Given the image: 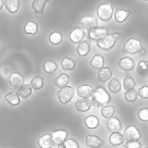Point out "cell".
<instances>
[{"instance_id":"7a4b0ae2","label":"cell","mask_w":148,"mask_h":148,"mask_svg":"<svg viewBox=\"0 0 148 148\" xmlns=\"http://www.w3.org/2000/svg\"><path fill=\"white\" fill-rule=\"evenodd\" d=\"M142 49H143V45L141 42L134 37L129 38L123 44V52L127 54H132V55L138 54L140 52Z\"/></svg>"},{"instance_id":"74e56055","label":"cell","mask_w":148,"mask_h":148,"mask_svg":"<svg viewBox=\"0 0 148 148\" xmlns=\"http://www.w3.org/2000/svg\"><path fill=\"white\" fill-rule=\"evenodd\" d=\"M62 41V35L60 32L55 31L52 34H50V36H49V42L52 44H55V45L59 44Z\"/></svg>"},{"instance_id":"7bdbcfd3","label":"cell","mask_w":148,"mask_h":148,"mask_svg":"<svg viewBox=\"0 0 148 148\" xmlns=\"http://www.w3.org/2000/svg\"><path fill=\"white\" fill-rule=\"evenodd\" d=\"M112 36H113L116 40H117V39H119V38L121 37V34H119V33H113V34H112Z\"/></svg>"},{"instance_id":"e575fe53","label":"cell","mask_w":148,"mask_h":148,"mask_svg":"<svg viewBox=\"0 0 148 148\" xmlns=\"http://www.w3.org/2000/svg\"><path fill=\"white\" fill-rule=\"evenodd\" d=\"M136 86V82L131 76H127L123 81V88L126 91L134 89Z\"/></svg>"},{"instance_id":"d6986e66","label":"cell","mask_w":148,"mask_h":148,"mask_svg":"<svg viewBox=\"0 0 148 148\" xmlns=\"http://www.w3.org/2000/svg\"><path fill=\"white\" fill-rule=\"evenodd\" d=\"M104 64H105V60H104V57L100 55V54H97V55H95L92 59H91V62H90V65L92 68L95 69H101L104 67Z\"/></svg>"},{"instance_id":"d590c367","label":"cell","mask_w":148,"mask_h":148,"mask_svg":"<svg viewBox=\"0 0 148 148\" xmlns=\"http://www.w3.org/2000/svg\"><path fill=\"white\" fill-rule=\"evenodd\" d=\"M32 91H31V88L28 85H23L19 89H18V95L21 98H28L29 96H30Z\"/></svg>"},{"instance_id":"ab89813d","label":"cell","mask_w":148,"mask_h":148,"mask_svg":"<svg viewBox=\"0 0 148 148\" xmlns=\"http://www.w3.org/2000/svg\"><path fill=\"white\" fill-rule=\"evenodd\" d=\"M137 93H138V95L141 99H143V100L148 99V86H147V85L142 86L141 88H140V89Z\"/></svg>"},{"instance_id":"3957f363","label":"cell","mask_w":148,"mask_h":148,"mask_svg":"<svg viewBox=\"0 0 148 148\" xmlns=\"http://www.w3.org/2000/svg\"><path fill=\"white\" fill-rule=\"evenodd\" d=\"M96 12L97 16L100 20L103 22H108L113 16V5L109 2L101 3L98 6Z\"/></svg>"},{"instance_id":"6da1fadb","label":"cell","mask_w":148,"mask_h":148,"mask_svg":"<svg viewBox=\"0 0 148 148\" xmlns=\"http://www.w3.org/2000/svg\"><path fill=\"white\" fill-rule=\"evenodd\" d=\"M110 95L103 87H98L91 96V102L95 108L105 107L110 101Z\"/></svg>"},{"instance_id":"d6a6232c","label":"cell","mask_w":148,"mask_h":148,"mask_svg":"<svg viewBox=\"0 0 148 148\" xmlns=\"http://www.w3.org/2000/svg\"><path fill=\"white\" fill-rule=\"evenodd\" d=\"M30 86L34 90H40L43 88V79L41 76H35L31 82Z\"/></svg>"},{"instance_id":"7dc6e473","label":"cell","mask_w":148,"mask_h":148,"mask_svg":"<svg viewBox=\"0 0 148 148\" xmlns=\"http://www.w3.org/2000/svg\"><path fill=\"white\" fill-rule=\"evenodd\" d=\"M143 1H148V0H143Z\"/></svg>"},{"instance_id":"e0dca14e","label":"cell","mask_w":148,"mask_h":148,"mask_svg":"<svg viewBox=\"0 0 148 148\" xmlns=\"http://www.w3.org/2000/svg\"><path fill=\"white\" fill-rule=\"evenodd\" d=\"M68 136V132L65 130H57L52 133L51 137L55 144H61L63 143Z\"/></svg>"},{"instance_id":"7402d4cb","label":"cell","mask_w":148,"mask_h":148,"mask_svg":"<svg viewBox=\"0 0 148 148\" xmlns=\"http://www.w3.org/2000/svg\"><path fill=\"white\" fill-rule=\"evenodd\" d=\"M108 140L113 147H119L124 142V138L121 133H112L109 136Z\"/></svg>"},{"instance_id":"f6af8a7d","label":"cell","mask_w":148,"mask_h":148,"mask_svg":"<svg viewBox=\"0 0 148 148\" xmlns=\"http://www.w3.org/2000/svg\"><path fill=\"white\" fill-rule=\"evenodd\" d=\"M3 3H4L3 0H0V10H2V8H3Z\"/></svg>"},{"instance_id":"836d02e7","label":"cell","mask_w":148,"mask_h":148,"mask_svg":"<svg viewBox=\"0 0 148 148\" xmlns=\"http://www.w3.org/2000/svg\"><path fill=\"white\" fill-rule=\"evenodd\" d=\"M114 113H115V108L114 106H105L101 109V115L107 119L113 117Z\"/></svg>"},{"instance_id":"ac0fdd59","label":"cell","mask_w":148,"mask_h":148,"mask_svg":"<svg viewBox=\"0 0 148 148\" xmlns=\"http://www.w3.org/2000/svg\"><path fill=\"white\" fill-rule=\"evenodd\" d=\"M112 75V70L108 67H103L98 71V79L101 82L104 83L111 79Z\"/></svg>"},{"instance_id":"f35d334b","label":"cell","mask_w":148,"mask_h":148,"mask_svg":"<svg viewBox=\"0 0 148 148\" xmlns=\"http://www.w3.org/2000/svg\"><path fill=\"white\" fill-rule=\"evenodd\" d=\"M138 117L141 121L147 122L148 121V108H140L138 112Z\"/></svg>"},{"instance_id":"ba28073f","label":"cell","mask_w":148,"mask_h":148,"mask_svg":"<svg viewBox=\"0 0 148 148\" xmlns=\"http://www.w3.org/2000/svg\"><path fill=\"white\" fill-rule=\"evenodd\" d=\"M80 23L83 27V29L88 31L96 28L98 25V22L96 18L93 16H86L82 17L80 20Z\"/></svg>"},{"instance_id":"bcb514c9","label":"cell","mask_w":148,"mask_h":148,"mask_svg":"<svg viewBox=\"0 0 148 148\" xmlns=\"http://www.w3.org/2000/svg\"><path fill=\"white\" fill-rule=\"evenodd\" d=\"M145 53H146V50H145V49H144V48H143V49H142L140 50V55L142 56V55H144Z\"/></svg>"},{"instance_id":"44dd1931","label":"cell","mask_w":148,"mask_h":148,"mask_svg":"<svg viewBox=\"0 0 148 148\" xmlns=\"http://www.w3.org/2000/svg\"><path fill=\"white\" fill-rule=\"evenodd\" d=\"M130 15H131L130 10H123V9H117L114 12V17H115L116 22L118 23L125 22Z\"/></svg>"},{"instance_id":"9a60e30c","label":"cell","mask_w":148,"mask_h":148,"mask_svg":"<svg viewBox=\"0 0 148 148\" xmlns=\"http://www.w3.org/2000/svg\"><path fill=\"white\" fill-rule=\"evenodd\" d=\"M37 144H38L40 148H52L55 146V143L52 140V137L49 134H45L42 135L38 139Z\"/></svg>"},{"instance_id":"52a82bcc","label":"cell","mask_w":148,"mask_h":148,"mask_svg":"<svg viewBox=\"0 0 148 148\" xmlns=\"http://www.w3.org/2000/svg\"><path fill=\"white\" fill-rule=\"evenodd\" d=\"M118 66L121 70L126 71V72H129V71H132L135 68V62L131 57L124 56L119 60Z\"/></svg>"},{"instance_id":"d4e9b609","label":"cell","mask_w":148,"mask_h":148,"mask_svg":"<svg viewBox=\"0 0 148 148\" xmlns=\"http://www.w3.org/2000/svg\"><path fill=\"white\" fill-rule=\"evenodd\" d=\"M108 90L113 94H117L121 90V83L117 78H113L108 82Z\"/></svg>"},{"instance_id":"c3c4849f","label":"cell","mask_w":148,"mask_h":148,"mask_svg":"<svg viewBox=\"0 0 148 148\" xmlns=\"http://www.w3.org/2000/svg\"><path fill=\"white\" fill-rule=\"evenodd\" d=\"M146 148H148V147H146Z\"/></svg>"},{"instance_id":"b9f144b4","label":"cell","mask_w":148,"mask_h":148,"mask_svg":"<svg viewBox=\"0 0 148 148\" xmlns=\"http://www.w3.org/2000/svg\"><path fill=\"white\" fill-rule=\"evenodd\" d=\"M126 148H141V144L139 141H131L126 144Z\"/></svg>"},{"instance_id":"7c38bea8","label":"cell","mask_w":148,"mask_h":148,"mask_svg":"<svg viewBox=\"0 0 148 148\" xmlns=\"http://www.w3.org/2000/svg\"><path fill=\"white\" fill-rule=\"evenodd\" d=\"M86 146L91 148H99L104 144V140L96 135H88L86 137Z\"/></svg>"},{"instance_id":"8992f818","label":"cell","mask_w":148,"mask_h":148,"mask_svg":"<svg viewBox=\"0 0 148 148\" xmlns=\"http://www.w3.org/2000/svg\"><path fill=\"white\" fill-rule=\"evenodd\" d=\"M97 46L104 50H109L111 49L116 43V39L112 36V34H108L102 38L96 41Z\"/></svg>"},{"instance_id":"4fadbf2b","label":"cell","mask_w":148,"mask_h":148,"mask_svg":"<svg viewBox=\"0 0 148 148\" xmlns=\"http://www.w3.org/2000/svg\"><path fill=\"white\" fill-rule=\"evenodd\" d=\"M93 93H94V88L90 85L83 84V85H81L77 88V95L81 98L88 99L89 97L92 96Z\"/></svg>"},{"instance_id":"5b68a950","label":"cell","mask_w":148,"mask_h":148,"mask_svg":"<svg viewBox=\"0 0 148 148\" xmlns=\"http://www.w3.org/2000/svg\"><path fill=\"white\" fill-rule=\"evenodd\" d=\"M141 137L140 130L135 126H128L123 134L124 140L127 142L131 141H138Z\"/></svg>"},{"instance_id":"8fae6325","label":"cell","mask_w":148,"mask_h":148,"mask_svg":"<svg viewBox=\"0 0 148 148\" xmlns=\"http://www.w3.org/2000/svg\"><path fill=\"white\" fill-rule=\"evenodd\" d=\"M108 34V30L106 28H95L88 32V38L91 40L98 41L99 39L102 38L106 35Z\"/></svg>"},{"instance_id":"f1b7e54d","label":"cell","mask_w":148,"mask_h":148,"mask_svg":"<svg viewBox=\"0 0 148 148\" xmlns=\"http://www.w3.org/2000/svg\"><path fill=\"white\" fill-rule=\"evenodd\" d=\"M136 70L140 76L148 75V61H147V60L140 61L137 65Z\"/></svg>"},{"instance_id":"484cf974","label":"cell","mask_w":148,"mask_h":148,"mask_svg":"<svg viewBox=\"0 0 148 148\" xmlns=\"http://www.w3.org/2000/svg\"><path fill=\"white\" fill-rule=\"evenodd\" d=\"M90 51V44L87 41H83L80 42L77 47V53L81 56H86Z\"/></svg>"},{"instance_id":"ffe728a7","label":"cell","mask_w":148,"mask_h":148,"mask_svg":"<svg viewBox=\"0 0 148 148\" xmlns=\"http://www.w3.org/2000/svg\"><path fill=\"white\" fill-rule=\"evenodd\" d=\"M84 124L88 129H95L98 127L100 121L97 116L95 115H88L84 119Z\"/></svg>"},{"instance_id":"83f0119b","label":"cell","mask_w":148,"mask_h":148,"mask_svg":"<svg viewBox=\"0 0 148 148\" xmlns=\"http://www.w3.org/2000/svg\"><path fill=\"white\" fill-rule=\"evenodd\" d=\"M69 82V76L67 74H61L55 80V84L58 88H61L66 87Z\"/></svg>"},{"instance_id":"603a6c76","label":"cell","mask_w":148,"mask_h":148,"mask_svg":"<svg viewBox=\"0 0 148 148\" xmlns=\"http://www.w3.org/2000/svg\"><path fill=\"white\" fill-rule=\"evenodd\" d=\"M5 100L11 106H16L20 103L19 95H18L17 92H16V91H11V92L8 93L5 95Z\"/></svg>"},{"instance_id":"5bb4252c","label":"cell","mask_w":148,"mask_h":148,"mask_svg":"<svg viewBox=\"0 0 148 148\" xmlns=\"http://www.w3.org/2000/svg\"><path fill=\"white\" fill-rule=\"evenodd\" d=\"M107 126L111 133H120L121 130V122L117 117L114 116L108 119Z\"/></svg>"},{"instance_id":"8d00e7d4","label":"cell","mask_w":148,"mask_h":148,"mask_svg":"<svg viewBox=\"0 0 148 148\" xmlns=\"http://www.w3.org/2000/svg\"><path fill=\"white\" fill-rule=\"evenodd\" d=\"M138 97V93L137 91L134 88L131 90H128L125 93V99L128 102H134L136 101Z\"/></svg>"},{"instance_id":"4dcf8cb0","label":"cell","mask_w":148,"mask_h":148,"mask_svg":"<svg viewBox=\"0 0 148 148\" xmlns=\"http://www.w3.org/2000/svg\"><path fill=\"white\" fill-rule=\"evenodd\" d=\"M61 66L64 70H73L75 68V62L72 58L64 57L61 62Z\"/></svg>"},{"instance_id":"1f68e13d","label":"cell","mask_w":148,"mask_h":148,"mask_svg":"<svg viewBox=\"0 0 148 148\" xmlns=\"http://www.w3.org/2000/svg\"><path fill=\"white\" fill-rule=\"evenodd\" d=\"M49 1L50 0H34L32 3V8L36 13L42 14L45 3L49 2Z\"/></svg>"},{"instance_id":"30bf717a","label":"cell","mask_w":148,"mask_h":148,"mask_svg":"<svg viewBox=\"0 0 148 148\" xmlns=\"http://www.w3.org/2000/svg\"><path fill=\"white\" fill-rule=\"evenodd\" d=\"M9 82H10V86H12L16 88H20L22 86L24 85V77L21 74H19L17 72H14L10 75Z\"/></svg>"},{"instance_id":"ee69618b","label":"cell","mask_w":148,"mask_h":148,"mask_svg":"<svg viewBox=\"0 0 148 148\" xmlns=\"http://www.w3.org/2000/svg\"><path fill=\"white\" fill-rule=\"evenodd\" d=\"M56 148H65V146L63 143H61V144H57L56 146Z\"/></svg>"},{"instance_id":"cb8c5ba5","label":"cell","mask_w":148,"mask_h":148,"mask_svg":"<svg viewBox=\"0 0 148 148\" xmlns=\"http://www.w3.org/2000/svg\"><path fill=\"white\" fill-rule=\"evenodd\" d=\"M4 3H5V7L7 10L10 13L14 14L17 12L19 10V4H20L19 0H5Z\"/></svg>"},{"instance_id":"2e32d148","label":"cell","mask_w":148,"mask_h":148,"mask_svg":"<svg viewBox=\"0 0 148 148\" xmlns=\"http://www.w3.org/2000/svg\"><path fill=\"white\" fill-rule=\"evenodd\" d=\"M92 107V102L90 100L88 99H80L75 102V108L76 110H78L79 112L82 113H85L88 112Z\"/></svg>"},{"instance_id":"f546056e","label":"cell","mask_w":148,"mask_h":148,"mask_svg":"<svg viewBox=\"0 0 148 148\" xmlns=\"http://www.w3.org/2000/svg\"><path fill=\"white\" fill-rule=\"evenodd\" d=\"M24 32L26 34H29V35H35L37 33V30H38V26L37 24L33 22V21H28L25 25H24Z\"/></svg>"},{"instance_id":"60d3db41","label":"cell","mask_w":148,"mask_h":148,"mask_svg":"<svg viewBox=\"0 0 148 148\" xmlns=\"http://www.w3.org/2000/svg\"><path fill=\"white\" fill-rule=\"evenodd\" d=\"M65 148H80L79 147V145L78 143L72 140V139H69V140H66L64 142H63Z\"/></svg>"},{"instance_id":"277c9868","label":"cell","mask_w":148,"mask_h":148,"mask_svg":"<svg viewBox=\"0 0 148 148\" xmlns=\"http://www.w3.org/2000/svg\"><path fill=\"white\" fill-rule=\"evenodd\" d=\"M74 95H75L74 88L72 87H69V86H66V87L61 88L57 92V97H58L60 102L62 104L69 103L74 97Z\"/></svg>"},{"instance_id":"4316f807","label":"cell","mask_w":148,"mask_h":148,"mask_svg":"<svg viewBox=\"0 0 148 148\" xmlns=\"http://www.w3.org/2000/svg\"><path fill=\"white\" fill-rule=\"evenodd\" d=\"M43 69H44V71L46 73H48L49 75H52L57 70L58 66L54 61L48 60V61H45L43 62Z\"/></svg>"},{"instance_id":"9c48e42d","label":"cell","mask_w":148,"mask_h":148,"mask_svg":"<svg viewBox=\"0 0 148 148\" xmlns=\"http://www.w3.org/2000/svg\"><path fill=\"white\" fill-rule=\"evenodd\" d=\"M69 37L72 42L80 43V42H82V41L85 37V31L82 28L77 27L70 32Z\"/></svg>"}]
</instances>
